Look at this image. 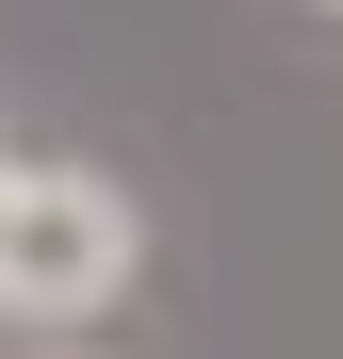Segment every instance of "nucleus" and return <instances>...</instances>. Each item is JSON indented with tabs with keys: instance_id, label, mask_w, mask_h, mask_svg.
Returning <instances> with one entry per match:
<instances>
[{
	"instance_id": "f257e3e1",
	"label": "nucleus",
	"mask_w": 343,
	"mask_h": 359,
	"mask_svg": "<svg viewBox=\"0 0 343 359\" xmlns=\"http://www.w3.org/2000/svg\"><path fill=\"white\" fill-rule=\"evenodd\" d=\"M131 262H147V212L114 196L98 163H0V311H17V327L114 311Z\"/></svg>"
},
{
	"instance_id": "f03ea898",
	"label": "nucleus",
	"mask_w": 343,
	"mask_h": 359,
	"mask_svg": "<svg viewBox=\"0 0 343 359\" xmlns=\"http://www.w3.org/2000/svg\"><path fill=\"white\" fill-rule=\"evenodd\" d=\"M327 17H343V0H327Z\"/></svg>"
}]
</instances>
